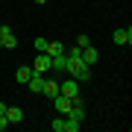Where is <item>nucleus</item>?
I'll return each mask as SVG.
<instances>
[{"label": "nucleus", "mask_w": 132, "mask_h": 132, "mask_svg": "<svg viewBox=\"0 0 132 132\" xmlns=\"http://www.w3.org/2000/svg\"><path fill=\"white\" fill-rule=\"evenodd\" d=\"M68 73L76 82H85V79H91V65H85L82 59H73V62H68Z\"/></svg>", "instance_id": "f257e3e1"}, {"label": "nucleus", "mask_w": 132, "mask_h": 132, "mask_svg": "<svg viewBox=\"0 0 132 132\" xmlns=\"http://www.w3.org/2000/svg\"><path fill=\"white\" fill-rule=\"evenodd\" d=\"M59 94H65L68 100H76V97H79V82H76L73 76L65 79V82H59Z\"/></svg>", "instance_id": "f03ea898"}, {"label": "nucleus", "mask_w": 132, "mask_h": 132, "mask_svg": "<svg viewBox=\"0 0 132 132\" xmlns=\"http://www.w3.org/2000/svg\"><path fill=\"white\" fill-rule=\"evenodd\" d=\"M0 44H3V50H15L18 47V35L9 27H0Z\"/></svg>", "instance_id": "7ed1b4c3"}, {"label": "nucleus", "mask_w": 132, "mask_h": 132, "mask_svg": "<svg viewBox=\"0 0 132 132\" xmlns=\"http://www.w3.org/2000/svg\"><path fill=\"white\" fill-rule=\"evenodd\" d=\"M112 41L118 44V47L132 44V29H129V27H126V29H114V32H112Z\"/></svg>", "instance_id": "20e7f679"}, {"label": "nucleus", "mask_w": 132, "mask_h": 132, "mask_svg": "<svg viewBox=\"0 0 132 132\" xmlns=\"http://www.w3.org/2000/svg\"><path fill=\"white\" fill-rule=\"evenodd\" d=\"M27 85H29V91H32V94H41V88H44V73L32 71V76L27 79Z\"/></svg>", "instance_id": "39448f33"}, {"label": "nucleus", "mask_w": 132, "mask_h": 132, "mask_svg": "<svg viewBox=\"0 0 132 132\" xmlns=\"http://www.w3.org/2000/svg\"><path fill=\"white\" fill-rule=\"evenodd\" d=\"M82 62L94 68L97 62H100V50H97V47H91V44H88V47H82Z\"/></svg>", "instance_id": "423d86ee"}, {"label": "nucleus", "mask_w": 132, "mask_h": 132, "mask_svg": "<svg viewBox=\"0 0 132 132\" xmlns=\"http://www.w3.org/2000/svg\"><path fill=\"white\" fill-rule=\"evenodd\" d=\"M32 71H38V73H47L50 71V56H47V53H38V56H35Z\"/></svg>", "instance_id": "0eeeda50"}, {"label": "nucleus", "mask_w": 132, "mask_h": 132, "mask_svg": "<svg viewBox=\"0 0 132 132\" xmlns=\"http://www.w3.org/2000/svg\"><path fill=\"white\" fill-rule=\"evenodd\" d=\"M50 71L53 73H56V71H68V56H65V53H59V56L50 59Z\"/></svg>", "instance_id": "6e6552de"}, {"label": "nucleus", "mask_w": 132, "mask_h": 132, "mask_svg": "<svg viewBox=\"0 0 132 132\" xmlns=\"http://www.w3.org/2000/svg\"><path fill=\"white\" fill-rule=\"evenodd\" d=\"M41 94L53 100V97L59 94V82H56V79H47V76H44V88H41Z\"/></svg>", "instance_id": "1a4fd4ad"}, {"label": "nucleus", "mask_w": 132, "mask_h": 132, "mask_svg": "<svg viewBox=\"0 0 132 132\" xmlns=\"http://www.w3.org/2000/svg\"><path fill=\"white\" fill-rule=\"evenodd\" d=\"M53 103H56V112H59V114H68V109L73 106V103H71V100H68L65 94H56V97H53Z\"/></svg>", "instance_id": "9d476101"}, {"label": "nucleus", "mask_w": 132, "mask_h": 132, "mask_svg": "<svg viewBox=\"0 0 132 132\" xmlns=\"http://www.w3.org/2000/svg\"><path fill=\"white\" fill-rule=\"evenodd\" d=\"M6 118H9V123H21V120H24V109H18V106H6Z\"/></svg>", "instance_id": "9b49d317"}, {"label": "nucleus", "mask_w": 132, "mask_h": 132, "mask_svg": "<svg viewBox=\"0 0 132 132\" xmlns=\"http://www.w3.org/2000/svg\"><path fill=\"white\" fill-rule=\"evenodd\" d=\"M44 53H47V56L53 59V56H59V53H65V44H62V41H47Z\"/></svg>", "instance_id": "f8f14e48"}, {"label": "nucleus", "mask_w": 132, "mask_h": 132, "mask_svg": "<svg viewBox=\"0 0 132 132\" xmlns=\"http://www.w3.org/2000/svg\"><path fill=\"white\" fill-rule=\"evenodd\" d=\"M29 76H32V68H29V65H21L18 71H15V79H18V82H24V85H27Z\"/></svg>", "instance_id": "ddd939ff"}, {"label": "nucleus", "mask_w": 132, "mask_h": 132, "mask_svg": "<svg viewBox=\"0 0 132 132\" xmlns=\"http://www.w3.org/2000/svg\"><path fill=\"white\" fill-rule=\"evenodd\" d=\"M53 132H65V114H56V120H53Z\"/></svg>", "instance_id": "4468645a"}, {"label": "nucleus", "mask_w": 132, "mask_h": 132, "mask_svg": "<svg viewBox=\"0 0 132 132\" xmlns=\"http://www.w3.org/2000/svg\"><path fill=\"white\" fill-rule=\"evenodd\" d=\"M88 44H91V38H88V35H76V47H79V50H82V47H88Z\"/></svg>", "instance_id": "2eb2a0df"}, {"label": "nucleus", "mask_w": 132, "mask_h": 132, "mask_svg": "<svg viewBox=\"0 0 132 132\" xmlns=\"http://www.w3.org/2000/svg\"><path fill=\"white\" fill-rule=\"evenodd\" d=\"M44 47H47V38H35V50L44 53Z\"/></svg>", "instance_id": "dca6fc26"}, {"label": "nucleus", "mask_w": 132, "mask_h": 132, "mask_svg": "<svg viewBox=\"0 0 132 132\" xmlns=\"http://www.w3.org/2000/svg\"><path fill=\"white\" fill-rule=\"evenodd\" d=\"M9 126V118H6V114H0V129H6Z\"/></svg>", "instance_id": "f3484780"}, {"label": "nucleus", "mask_w": 132, "mask_h": 132, "mask_svg": "<svg viewBox=\"0 0 132 132\" xmlns=\"http://www.w3.org/2000/svg\"><path fill=\"white\" fill-rule=\"evenodd\" d=\"M0 114H6V103H0Z\"/></svg>", "instance_id": "a211bd4d"}, {"label": "nucleus", "mask_w": 132, "mask_h": 132, "mask_svg": "<svg viewBox=\"0 0 132 132\" xmlns=\"http://www.w3.org/2000/svg\"><path fill=\"white\" fill-rule=\"evenodd\" d=\"M35 3H38V6H44V3H47V0H35Z\"/></svg>", "instance_id": "6ab92c4d"}, {"label": "nucleus", "mask_w": 132, "mask_h": 132, "mask_svg": "<svg viewBox=\"0 0 132 132\" xmlns=\"http://www.w3.org/2000/svg\"><path fill=\"white\" fill-rule=\"evenodd\" d=\"M0 50H3V44H0Z\"/></svg>", "instance_id": "aec40b11"}]
</instances>
